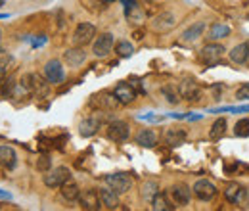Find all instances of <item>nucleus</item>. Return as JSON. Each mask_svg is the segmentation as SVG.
Returning a JSON list of instances; mask_svg holds the SVG:
<instances>
[{
	"mask_svg": "<svg viewBox=\"0 0 249 211\" xmlns=\"http://www.w3.org/2000/svg\"><path fill=\"white\" fill-rule=\"evenodd\" d=\"M192 192H194V196H196L197 200H201V202H211V200L217 198L218 188H217V184L213 181H209V179H199V181L194 182Z\"/></svg>",
	"mask_w": 249,
	"mask_h": 211,
	"instance_id": "obj_3",
	"label": "nucleus"
},
{
	"mask_svg": "<svg viewBox=\"0 0 249 211\" xmlns=\"http://www.w3.org/2000/svg\"><path fill=\"white\" fill-rule=\"evenodd\" d=\"M175 25H177V16L173 12H159L152 19V29L156 33H167L175 29Z\"/></svg>",
	"mask_w": 249,
	"mask_h": 211,
	"instance_id": "obj_12",
	"label": "nucleus"
},
{
	"mask_svg": "<svg viewBox=\"0 0 249 211\" xmlns=\"http://www.w3.org/2000/svg\"><path fill=\"white\" fill-rule=\"evenodd\" d=\"M178 91H180V96L188 100V102H196L199 100L201 96V89H199V83L194 79V77H184L178 85Z\"/></svg>",
	"mask_w": 249,
	"mask_h": 211,
	"instance_id": "obj_11",
	"label": "nucleus"
},
{
	"mask_svg": "<svg viewBox=\"0 0 249 211\" xmlns=\"http://www.w3.org/2000/svg\"><path fill=\"white\" fill-rule=\"evenodd\" d=\"M44 77L50 85H62L65 81V69L60 60H48L44 63Z\"/></svg>",
	"mask_w": 249,
	"mask_h": 211,
	"instance_id": "obj_8",
	"label": "nucleus"
},
{
	"mask_svg": "<svg viewBox=\"0 0 249 211\" xmlns=\"http://www.w3.org/2000/svg\"><path fill=\"white\" fill-rule=\"evenodd\" d=\"M102 127V117L100 115H92V117H87L79 123V134L85 136V138H90L98 133V129Z\"/></svg>",
	"mask_w": 249,
	"mask_h": 211,
	"instance_id": "obj_17",
	"label": "nucleus"
},
{
	"mask_svg": "<svg viewBox=\"0 0 249 211\" xmlns=\"http://www.w3.org/2000/svg\"><path fill=\"white\" fill-rule=\"evenodd\" d=\"M18 89V83L14 81V79H8V83L2 87V96H6V98H10L12 94H14V91Z\"/></svg>",
	"mask_w": 249,
	"mask_h": 211,
	"instance_id": "obj_35",
	"label": "nucleus"
},
{
	"mask_svg": "<svg viewBox=\"0 0 249 211\" xmlns=\"http://www.w3.org/2000/svg\"><path fill=\"white\" fill-rule=\"evenodd\" d=\"M36 169H38L40 173H46V171H50V169H52V161H50V157H48V155H42V157H38V161H36Z\"/></svg>",
	"mask_w": 249,
	"mask_h": 211,
	"instance_id": "obj_34",
	"label": "nucleus"
},
{
	"mask_svg": "<svg viewBox=\"0 0 249 211\" xmlns=\"http://www.w3.org/2000/svg\"><path fill=\"white\" fill-rule=\"evenodd\" d=\"M113 94L117 96V100L123 104V106H128L136 100V89L130 85V83H119L115 89H113Z\"/></svg>",
	"mask_w": 249,
	"mask_h": 211,
	"instance_id": "obj_16",
	"label": "nucleus"
},
{
	"mask_svg": "<svg viewBox=\"0 0 249 211\" xmlns=\"http://www.w3.org/2000/svg\"><path fill=\"white\" fill-rule=\"evenodd\" d=\"M113 44H115V38L111 33H102L92 44V54L96 58H106L111 50H113Z\"/></svg>",
	"mask_w": 249,
	"mask_h": 211,
	"instance_id": "obj_9",
	"label": "nucleus"
},
{
	"mask_svg": "<svg viewBox=\"0 0 249 211\" xmlns=\"http://www.w3.org/2000/svg\"><path fill=\"white\" fill-rule=\"evenodd\" d=\"M2 18H6V14H0V19H2Z\"/></svg>",
	"mask_w": 249,
	"mask_h": 211,
	"instance_id": "obj_41",
	"label": "nucleus"
},
{
	"mask_svg": "<svg viewBox=\"0 0 249 211\" xmlns=\"http://www.w3.org/2000/svg\"><path fill=\"white\" fill-rule=\"evenodd\" d=\"M230 33H232V27H230V25H226V23H213V25L209 27L207 38H209L211 42H218V40L230 37Z\"/></svg>",
	"mask_w": 249,
	"mask_h": 211,
	"instance_id": "obj_25",
	"label": "nucleus"
},
{
	"mask_svg": "<svg viewBox=\"0 0 249 211\" xmlns=\"http://www.w3.org/2000/svg\"><path fill=\"white\" fill-rule=\"evenodd\" d=\"M94 37H96V27L92 23H79L75 33H73V44L75 46H87L89 42H92Z\"/></svg>",
	"mask_w": 249,
	"mask_h": 211,
	"instance_id": "obj_13",
	"label": "nucleus"
},
{
	"mask_svg": "<svg viewBox=\"0 0 249 211\" xmlns=\"http://www.w3.org/2000/svg\"><path fill=\"white\" fill-rule=\"evenodd\" d=\"M159 92H161V96L165 98V102L167 104H171V106H177L178 102H180V91H178V87H175V85H163L161 89H159Z\"/></svg>",
	"mask_w": 249,
	"mask_h": 211,
	"instance_id": "obj_27",
	"label": "nucleus"
},
{
	"mask_svg": "<svg viewBox=\"0 0 249 211\" xmlns=\"http://www.w3.org/2000/svg\"><path fill=\"white\" fill-rule=\"evenodd\" d=\"M236 98L240 100V102H244V100H249V83H244L238 91H236Z\"/></svg>",
	"mask_w": 249,
	"mask_h": 211,
	"instance_id": "obj_36",
	"label": "nucleus"
},
{
	"mask_svg": "<svg viewBox=\"0 0 249 211\" xmlns=\"http://www.w3.org/2000/svg\"><path fill=\"white\" fill-rule=\"evenodd\" d=\"M60 194H62V198L65 202H77L79 196H81V188H79L77 182L67 181L65 184L60 186Z\"/></svg>",
	"mask_w": 249,
	"mask_h": 211,
	"instance_id": "obj_26",
	"label": "nucleus"
},
{
	"mask_svg": "<svg viewBox=\"0 0 249 211\" xmlns=\"http://www.w3.org/2000/svg\"><path fill=\"white\" fill-rule=\"evenodd\" d=\"M102 2H106V4H109V2H113V0H102Z\"/></svg>",
	"mask_w": 249,
	"mask_h": 211,
	"instance_id": "obj_40",
	"label": "nucleus"
},
{
	"mask_svg": "<svg viewBox=\"0 0 249 211\" xmlns=\"http://www.w3.org/2000/svg\"><path fill=\"white\" fill-rule=\"evenodd\" d=\"M79 204H81V208L87 211H96L102 208V200H100V192L98 190H85L81 196H79Z\"/></svg>",
	"mask_w": 249,
	"mask_h": 211,
	"instance_id": "obj_15",
	"label": "nucleus"
},
{
	"mask_svg": "<svg viewBox=\"0 0 249 211\" xmlns=\"http://www.w3.org/2000/svg\"><path fill=\"white\" fill-rule=\"evenodd\" d=\"M132 37H134V40H142L144 38V29H136L132 33Z\"/></svg>",
	"mask_w": 249,
	"mask_h": 211,
	"instance_id": "obj_37",
	"label": "nucleus"
},
{
	"mask_svg": "<svg viewBox=\"0 0 249 211\" xmlns=\"http://www.w3.org/2000/svg\"><path fill=\"white\" fill-rule=\"evenodd\" d=\"M106 184L113 188L117 194H126L132 188V177L128 173H111L106 175Z\"/></svg>",
	"mask_w": 249,
	"mask_h": 211,
	"instance_id": "obj_4",
	"label": "nucleus"
},
{
	"mask_svg": "<svg viewBox=\"0 0 249 211\" xmlns=\"http://www.w3.org/2000/svg\"><path fill=\"white\" fill-rule=\"evenodd\" d=\"M205 29H207V23H205V21H196V23H192V25L182 33V42H194V40H197V38L203 35Z\"/></svg>",
	"mask_w": 249,
	"mask_h": 211,
	"instance_id": "obj_24",
	"label": "nucleus"
},
{
	"mask_svg": "<svg viewBox=\"0 0 249 211\" xmlns=\"http://www.w3.org/2000/svg\"><path fill=\"white\" fill-rule=\"evenodd\" d=\"M226 129H228V123L224 117H218L215 119V123L211 125V129H209V138L211 140H220L224 134H226Z\"/></svg>",
	"mask_w": 249,
	"mask_h": 211,
	"instance_id": "obj_29",
	"label": "nucleus"
},
{
	"mask_svg": "<svg viewBox=\"0 0 249 211\" xmlns=\"http://www.w3.org/2000/svg\"><path fill=\"white\" fill-rule=\"evenodd\" d=\"M0 198H10V194H6V192H2V190H0Z\"/></svg>",
	"mask_w": 249,
	"mask_h": 211,
	"instance_id": "obj_39",
	"label": "nucleus"
},
{
	"mask_svg": "<svg viewBox=\"0 0 249 211\" xmlns=\"http://www.w3.org/2000/svg\"><path fill=\"white\" fill-rule=\"evenodd\" d=\"M228 58L232 63H236V65H244L249 58V44L248 42H240V44H236L230 52H228Z\"/></svg>",
	"mask_w": 249,
	"mask_h": 211,
	"instance_id": "obj_21",
	"label": "nucleus"
},
{
	"mask_svg": "<svg viewBox=\"0 0 249 211\" xmlns=\"http://www.w3.org/2000/svg\"><path fill=\"white\" fill-rule=\"evenodd\" d=\"M246 196H248V190L240 182H228L224 186V198L230 204H242L246 200Z\"/></svg>",
	"mask_w": 249,
	"mask_h": 211,
	"instance_id": "obj_14",
	"label": "nucleus"
},
{
	"mask_svg": "<svg viewBox=\"0 0 249 211\" xmlns=\"http://www.w3.org/2000/svg\"><path fill=\"white\" fill-rule=\"evenodd\" d=\"M224 52H226V48L220 44V42H207L203 48H201V52H199V58L201 61L207 65V67H213V65H218L222 58H224Z\"/></svg>",
	"mask_w": 249,
	"mask_h": 211,
	"instance_id": "obj_2",
	"label": "nucleus"
},
{
	"mask_svg": "<svg viewBox=\"0 0 249 211\" xmlns=\"http://www.w3.org/2000/svg\"><path fill=\"white\" fill-rule=\"evenodd\" d=\"M152 210L154 211H171V210H175V206H171L163 194H157L156 198L152 200Z\"/></svg>",
	"mask_w": 249,
	"mask_h": 211,
	"instance_id": "obj_31",
	"label": "nucleus"
},
{
	"mask_svg": "<svg viewBox=\"0 0 249 211\" xmlns=\"http://www.w3.org/2000/svg\"><path fill=\"white\" fill-rule=\"evenodd\" d=\"M115 52H117V56H121V58H128V56H132L134 46H132L128 40H119V42L115 44Z\"/></svg>",
	"mask_w": 249,
	"mask_h": 211,
	"instance_id": "obj_32",
	"label": "nucleus"
},
{
	"mask_svg": "<svg viewBox=\"0 0 249 211\" xmlns=\"http://www.w3.org/2000/svg\"><path fill=\"white\" fill-rule=\"evenodd\" d=\"M136 144L142 146V148H154L157 144V133L152 129H142L138 134H136Z\"/></svg>",
	"mask_w": 249,
	"mask_h": 211,
	"instance_id": "obj_23",
	"label": "nucleus"
},
{
	"mask_svg": "<svg viewBox=\"0 0 249 211\" xmlns=\"http://www.w3.org/2000/svg\"><path fill=\"white\" fill-rule=\"evenodd\" d=\"M63 60H65V63H67L69 67H79V65H83L85 60H87V52H85L81 46L69 48V50L63 52Z\"/></svg>",
	"mask_w": 249,
	"mask_h": 211,
	"instance_id": "obj_20",
	"label": "nucleus"
},
{
	"mask_svg": "<svg viewBox=\"0 0 249 211\" xmlns=\"http://www.w3.org/2000/svg\"><path fill=\"white\" fill-rule=\"evenodd\" d=\"M171 196H173L177 206H188L190 198H192V190L188 188L186 184H175L171 188Z\"/></svg>",
	"mask_w": 249,
	"mask_h": 211,
	"instance_id": "obj_22",
	"label": "nucleus"
},
{
	"mask_svg": "<svg viewBox=\"0 0 249 211\" xmlns=\"http://www.w3.org/2000/svg\"><path fill=\"white\" fill-rule=\"evenodd\" d=\"M67 181H71V171L67 167H56V169H50L46 171L44 175V184L48 188H60L62 184H65Z\"/></svg>",
	"mask_w": 249,
	"mask_h": 211,
	"instance_id": "obj_5",
	"label": "nucleus"
},
{
	"mask_svg": "<svg viewBox=\"0 0 249 211\" xmlns=\"http://www.w3.org/2000/svg\"><path fill=\"white\" fill-rule=\"evenodd\" d=\"M18 163V153L12 146H0V165L12 169Z\"/></svg>",
	"mask_w": 249,
	"mask_h": 211,
	"instance_id": "obj_28",
	"label": "nucleus"
},
{
	"mask_svg": "<svg viewBox=\"0 0 249 211\" xmlns=\"http://www.w3.org/2000/svg\"><path fill=\"white\" fill-rule=\"evenodd\" d=\"M2 4H4V2H2V0H0V6H2Z\"/></svg>",
	"mask_w": 249,
	"mask_h": 211,
	"instance_id": "obj_42",
	"label": "nucleus"
},
{
	"mask_svg": "<svg viewBox=\"0 0 249 211\" xmlns=\"http://www.w3.org/2000/svg\"><path fill=\"white\" fill-rule=\"evenodd\" d=\"M4 77H6V67H4V65H0V85H2Z\"/></svg>",
	"mask_w": 249,
	"mask_h": 211,
	"instance_id": "obj_38",
	"label": "nucleus"
},
{
	"mask_svg": "<svg viewBox=\"0 0 249 211\" xmlns=\"http://www.w3.org/2000/svg\"><path fill=\"white\" fill-rule=\"evenodd\" d=\"M124 4V16L130 23L134 25H144V19H146V12L144 8L136 2V0H123Z\"/></svg>",
	"mask_w": 249,
	"mask_h": 211,
	"instance_id": "obj_10",
	"label": "nucleus"
},
{
	"mask_svg": "<svg viewBox=\"0 0 249 211\" xmlns=\"http://www.w3.org/2000/svg\"><path fill=\"white\" fill-rule=\"evenodd\" d=\"M0 35H2V33H0Z\"/></svg>",
	"mask_w": 249,
	"mask_h": 211,
	"instance_id": "obj_43",
	"label": "nucleus"
},
{
	"mask_svg": "<svg viewBox=\"0 0 249 211\" xmlns=\"http://www.w3.org/2000/svg\"><path fill=\"white\" fill-rule=\"evenodd\" d=\"M163 138H165V144L169 148H177V146H180V144L186 142V131L180 129V127H173V129H167L165 131V136Z\"/></svg>",
	"mask_w": 249,
	"mask_h": 211,
	"instance_id": "obj_18",
	"label": "nucleus"
},
{
	"mask_svg": "<svg viewBox=\"0 0 249 211\" xmlns=\"http://www.w3.org/2000/svg\"><path fill=\"white\" fill-rule=\"evenodd\" d=\"M140 194H142V198L146 200V202H152L154 198H156L157 194H159V184L156 181H148L142 184V190H140Z\"/></svg>",
	"mask_w": 249,
	"mask_h": 211,
	"instance_id": "obj_30",
	"label": "nucleus"
},
{
	"mask_svg": "<svg viewBox=\"0 0 249 211\" xmlns=\"http://www.w3.org/2000/svg\"><path fill=\"white\" fill-rule=\"evenodd\" d=\"M90 106L98 108L100 112H111V110H117L121 106V102L117 100V96L111 92H102V94H96L90 100Z\"/></svg>",
	"mask_w": 249,
	"mask_h": 211,
	"instance_id": "obj_6",
	"label": "nucleus"
},
{
	"mask_svg": "<svg viewBox=\"0 0 249 211\" xmlns=\"http://www.w3.org/2000/svg\"><path fill=\"white\" fill-rule=\"evenodd\" d=\"M130 136V127L126 121L115 119L107 125V138L113 142H126Z\"/></svg>",
	"mask_w": 249,
	"mask_h": 211,
	"instance_id": "obj_7",
	"label": "nucleus"
},
{
	"mask_svg": "<svg viewBox=\"0 0 249 211\" xmlns=\"http://www.w3.org/2000/svg\"><path fill=\"white\" fill-rule=\"evenodd\" d=\"M100 192V200H102V206L106 210H117L119 208V194L113 190V188H98Z\"/></svg>",
	"mask_w": 249,
	"mask_h": 211,
	"instance_id": "obj_19",
	"label": "nucleus"
},
{
	"mask_svg": "<svg viewBox=\"0 0 249 211\" xmlns=\"http://www.w3.org/2000/svg\"><path fill=\"white\" fill-rule=\"evenodd\" d=\"M234 134L240 138H248L249 136V119H240L234 127Z\"/></svg>",
	"mask_w": 249,
	"mask_h": 211,
	"instance_id": "obj_33",
	"label": "nucleus"
},
{
	"mask_svg": "<svg viewBox=\"0 0 249 211\" xmlns=\"http://www.w3.org/2000/svg\"><path fill=\"white\" fill-rule=\"evenodd\" d=\"M21 85L25 87V91L29 92V94L36 96V98H44L50 92L48 79L46 77H40L38 73H27V75H23L21 77Z\"/></svg>",
	"mask_w": 249,
	"mask_h": 211,
	"instance_id": "obj_1",
	"label": "nucleus"
}]
</instances>
